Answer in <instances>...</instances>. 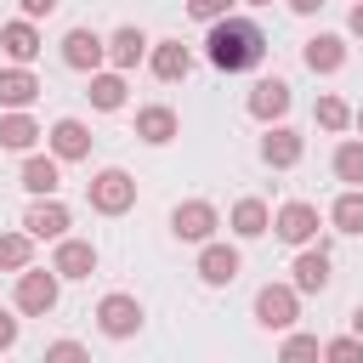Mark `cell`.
<instances>
[{
    "mask_svg": "<svg viewBox=\"0 0 363 363\" xmlns=\"http://www.w3.org/2000/svg\"><path fill=\"white\" fill-rule=\"evenodd\" d=\"M323 357L329 363H363V340L357 335H335V340H323Z\"/></svg>",
    "mask_w": 363,
    "mask_h": 363,
    "instance_id": "cell-30",
    "label": "cell"
},
{
    "mask_svg": "<svg viewBox=\"0 0 363 363\" xmlns=\"http://www.w3.org/2000/svg\"><path fill=\"white\" fill-rule=\"evenodd\" d=\"M352 125H357V130H363V108H357V113H352Z\"/></svg>",
    "mask_w": 363,
    "mask_h": 363,
    "instance_id": "cell-39",
    "label": "cell"
},
{
    "mask_svg": "<svg viewBox=\"0 0 363 363\" xmlns=\"http://www.w3.org/2000/svg\"><path fill=\"white\" fill-rule=\"evenodd\" d=\"M289 11H295V17H318V11H323V0H289Z\"/></svg>",
    "mask_w": 363,
    "mask_h": 363,
    "instance_id": "cell-37",
    "label": "cell"
},
{
    "mask_svg": "<svg viewBox=\"0 0 363 363\" xmlns=\"http://www.w3.org/2000/svg\"><path fill=\"white\" fill-rule=\"evenodd\" d=\"M346 34H357V40H363V0H352V17H346Z\"/></svg>",
    "mask_w": 363,
    "mask_h": 363,
    "instance_id": "cell-36",
    "label": "cell"
},
{
    "mask_svg": "<svg viewBox=\"0 0 363 363\" xmlns=\"http://www.w3.org/2000/svg\"><path fill=\"white\" fill-rule=\"evenodd\" d=\"M278 352H284L289 363H295V357H323V340H318V335H284Z\"/></svg>",
    "mask_w": 363,
    "mask_h": 363,
    "instance_id": "cell-31",
    "label": "cell"
},
{
    "mask_svg": "<svg viewBox=\"0 0 363 363\" xmlns=\"http://www.w3.org/2000/svg\"><path fill=\"white\" fill-rule=\"evenodd\" d=\"M153 79H164V85H176V79H187L193 74V51L182 45V40H153Z\"/></svg>",
    "mask_w": 363,
    "mask_h": 363,
    "instance_id": "cell-21",
    "label": "cell"
},
{
    "mask_svg": "<svg viewBox=\"0 0 363 363\" xmlns=\"http://www.w3.org/2000/svg\"><path fill=\"white\" fill-rule=\"evenodd\" d=\"M57 295H62V278H57V267H23L17 272V289H11V301H17V312L23 318H45V312H57Z\"/></svg>",
    "mask_w": 363,
    "mask_h": 363,
    "instance_id": "cell-2",
    "label": "cell"
},
{
    "mask_svg": "<svg viewBox=\"0 0 363 363\" xmlns=\"http://www.w3.org/2000/svg\"><path fill=\"white\" fill-rule=\"evenodd\" d=\"M45 357H85V346H79V340H51Z\"/></svg>",
    "mask_w": 363,
    "mask_h": 363,
    "instance_id": "cell-33",
    "label": "cell"
},
{
    "mask_svg": "<svg viewBox=\"0 0 363 363\" xmlns=\"http://www.w3.org/2000/svg\"><path fill=\"white\" fill-rule=\"evenodd\" d=\"M204 57H210V68H221V74H250V68H261V57H267V34H261L255 17H233V11H227V17L210 23Z\"/></svg>",
    "mask_w": 363,
    "mask_h": 363,
    "instance_id": "cell-1",
    "label": "cell"
},
{
    "mask_svg": "<svg viewBox=\"0 0 363 363\" xmlns=\"http://www.w3.org/2000/svg\"><path fill=\"white\" fill-rule=\"evenodd\" d=\"M142 301L136 295H125V289H113V295H102L96 301V329L108 335V340H130V335H142Z\"/></svg>",
    "mask_w": 363,
    "mask_h": 363,
    "instance_id": "cell-5",
    "label": "cell"
},
{
    "mask_svg": "<svg viewBox=\"0 0 363 363\" xmlns=\"http://www.w3.org/2000/svg\"><path fill=\"white\" fill-rule=\"evenodd\" d=\"M51 267H57V278H91L96 272V244L91 238H57V255H51Z\"/></svg>",
    "mask_w": 363,
    "mask_h": 363,
    "instance_id": "cell-16",
    "label": "cell"
},
{
    "mask_svg": "<svg viewBox=\"0 0 363 363\" xmlns=\"http://www.w3.org/2000/svg\"><path fill=\"white\" fill-rule=\"evenodd\" d=\"M329 278H335V272H329V250H323L318 238H312V244H301V250H295V261H289V284H295L301 295H323V289H329Z\"/></svg>",
    "mask_w": 363,
    "mask_h": 363,
    "instance_id": "cell-7",
    "label": "cell"
},
{
    "mask_svg": "<svg viewBox=\"0 0 363 363\" xmlns=\"http://www.w3.org/2000/svg\"><path fill=\"white\" fill-rule=\"evenodd\" d=\"M301 62H306L312 74H340V68H346V40H340V34H312V40L301 45Z\"/></svg>",
    "mask_w": 363,
    "mask_h": 363,
    "instance_id": "cell-20",
    "label": "cell"
},
{
    "mask_svg": "<svg viewBox=\"0 0 363 363\" xmlns=\"http://www.w3.org/2000/svg\"><path fill=\"white\" fill-rule=\"evenodd\" d=\"M40 79L28 74V62H11V68H0V108H34L40 102Z\"/></svg>",
    "mask_w": 363,
    "mask_h": 363,
    "instance_id": "cell-18",
    "label": "cell"
},
{
    "mask_svg": "<svg viewBox=\"0 0 363 363\" xmlns=\"http://www.w3.org/2000/svg\"><path fill=\"white\" fill-rule=\"evenodd\" d=\"M11 346H17V318L0 312V352H11Z\"/></svg>",
    "mask_w": 363,
    "mask_h": 363,
    "instance_id": "cell-35",
    "label": "cell"
},
{
    "mask_svg": "<svg viewBox=\"0 0 363 363\" xmlns=\"http://www.w3.org/2000/svg\"><path fill=\"white\" fill-rule=\"evenodd\" d=\"M85 96H91V108H96V113H119V108H125V96H130V85H125V74H119V68H108V74L96 68V74H91V85H85Z\"/></svg>",
    "mask_w": 363,
    "mask_h": 363,
    "instance_id": "cell-23",
    "label": "cell"
},
{
    "mask_svg": "<svg viewBox=\"0 0 363 363\" xmlns=\"http://www.w3.org/2000/svg\"><path fill=\"white\" fill-rule=\"evenodd\" d=\"M289 102H295V91H289V79H255L250 85V96H244V108H250V119H261V125H272V119H284L289 113Z\"/></svg>",
    "mask_w": 363,
    "mask_h": 363,
    "instance_id": "cell-10",
    "label": "cell"
},
{
    "mask_svg": "<svg viewBox=\"0 0 363 363\" xmlns=\"http://www.w3.org/2000/svg\"><path fill=\"white\" fill-rule=\"evenodd\" d=\"M23 227H28L34 238H62V233L74 227V216H68V204H62L57 193H40V199L28 204V216H23Z\"/></svg>",
    "mask_w": 363,
    "mask_h": 363,
    "instance_id": "cell-13",
    "label": "cell"
},
{
    "mask_svg": "<svg viewBox=\"0 0 363 363\" xmlns=\"http://www.w3.org/2000/svg\"><path fill=\"white\" fill-rule=\"evenodd\" d=\"M45 142H51V153L62 159V164H79V159H91V125L85 119H57L51 130H45Z\"/></svg>",
    "mask_w": 363,
    "mask_h": 363,
    "instance_id": "cell-12",
    "label": "cell"
},
{
    "mask_svg": "<svg viewBox=\"0 0 363 363\" xmlns=\"http://www.w3.org/2000/svg\"><path fill=\"white\" fill-rule=\"evenodd\" d=\"M295 318H301V289L295 284H261L255 289V323L261 329L284 335V329H295Z\"/></svg>",
    "mask_w": 363,
    "mask_h": 363,
    "instance_id": "cell-4",
    "label": "cell"
},
{
    "mask_svg": "<svg viewBox=\"0 0 363 363\" xmlns=\"http://www.w3.org/2000/svg\"><path fill=\"white\" fill-rule=\"evenodd\" d=\"M312 119H318L323 130H335V136H340V130H352V108H346L335 91H323V96L312 102Z\"/></svg>",
    "mask_w": 363,
    "mask_h": 363,
    "instance_id": "cell-28",
    "label": "cell"
},
{
    "mask_svg": "<svg viewBox=\"0 0 363 363\" xmlns=\"http://www.w3.org/2000/svg\"><path fill=\"white\" fill-rule=\"evenodd\" d=\"M352 335L363 340V306H352Z\"/></svg>",
    "mask_w": 363,
    "mask_h": 363,
    "instance_id": "cell-38",
    "label": "cell"
},
{
    "mask_svg": "<svg viewBox=\"0 0 363 363\" xmlns=\"http://www.w3.org/2000/svg\"><path fill=\"white\" fill-rule=\"evenodd\" d=\"M176 130H182L176 108H164V102H147V108H136V136H142L147 147H164V142H176Z\"/></svg>",
    "mask_w": 363,
    "mask_h": 363,
    "instance_id": "cell-17",
    "label": "cell"
},
{
    "mask_svg": "<svg viewBox=\"0 0 363 363\" xmlns=\"http://www.w3.org/2000/svg\"><path fill=\"white\" fill-rule=\"evenodd\" d=\"M227 227H233V238H261V233H272V210H267V199H238L233 216H227Z\"/></svg>",
    "mask_w": 363,
    "mask_h": 363,
    "instance_id": "cell-25",
    "label": "cell"
},
{
    "mask_svg": "<svg viewBox=\"0 0 363 363\" xmlns=\"http://www.w3.org/2000/svg\"><path fill=\"white\" fill-rule=\"evenodd\" d=\"M272 233H278L289 250L312 244V238H318V204H306V199H289V204L272 216Z\"/></svg>",
    "mask_w": 363,
    "mask_h": 363,
    "instance_id": "cell-11",
    "label": "cell"
},
{
    "mask_svg": "<svg viewBox=\"0 0 363 363\" xmlns=\"http://www.w3.org/2000/svg\"><path fill=\"white\" fill-rule=\"evenodd\" d=\"M301 153H306V136L272 119V130L261 136V159H267L272 170H295V164H301Z\"/></svg>",
    "mask_w": 363,
    "mask_h": 363,
    "instance_id": "cell-14",
    "label": "cell"
},
{
    "mask_svg": "<svg viewBox=\"0 0 363 363\" xmlns=\"http://www.w3.org/2000/svg\"><path fill=\"white\" fill-rule=\"evenodd\" d=\"M329 227L346 233V238H363V187H346V193L329 204Z\"/></svg>",
    "mask_w": 363,
    "mask_h": 363,
    "instance_id": "cell-26",
    "label": "cell"
},
{
    "mask_svg": "<svg viewBox=\"0 0 363 363\" xmlns=\"http://www.w3.org/2000/svg\"><path fill=\"white\" fill-rule=\"evenodd\" d=\"M34 261V233L17 227V233H0V272H23Z\"/></svg>",
    "mask_w": 363,
    "mask_h": 363,
    "instance_id": "cell-27",
    "label": "cell"
},
{
    "mask_svg": "<svg viewBox=\"0 0 363 363\" xmlns=\"http://www.w3.org/2000/svg\"><path fill=\"white\" fill-rule=\"evenodd\" d=\"M147 45H153V40H147L136 23H125V28H113V34H108V62H113L119 74H130V68L147 57Z\"/></svg>",
    "mask_w": 363,
    "mask_h": 363,
    "instance_id": "cell-19",
    "label": "cell"
},
{
    "mask_svg": "<svg viewBox=\"0 0 363 363\" xmlns=\"http://www.w3.org/2000/svg\"><path fill=\"white\" fill-rule=\"evenodd\" d=\"M17 6H23V17H34V23H40V17H51V11H57V0H17Z\"/></svg>",
    "mask_w": 363,
    "mask_h": 363,
    "instance_id": "cell-34",
    "label": "cell"
},
{
    "mask_svg": "<svg viewBox=\"0 0 363 363\" xmlns=\"http://www.w3.org/2000/svg\"><path fill=\"white\" fill-rule=\"evenodd\" d=\"M227 11H233V0H187V17H199V23H216Z\"/></svg>",
    "mask_w": 363,
    "mask_h": 363,
    "instance_id": "cell-32",
    "label": "cell"
},
{
    "mask_svg": "<svg viewBox=\"0 0 363 363\" xmlns=\"http://www.w3.org/2000/svg\"><path fill=\"white\" fill-rule=\"evenodd\" d=\"M238 272H244L238 244H216V238H204V244H199V278H204L210 289H227Z\"/></svg>",
    "mask_w": 363,
    "mask_h": 363,
    "instance_id": "cell-8",
    "label": "cell"
},
{
    "mask_svg": "<svg viewBox=\"0 0 363 363\" xmlns=\"http://www.w3.org/2000/svg\"><path fill=\"white\" fill-rule=\"evenodd\" d=\"M62 62H68L74 74H96V68L108 62V40H102L96 28H68V34H62Z\"/></svg>",
    "mask_w": 363,
    "mask_h": 363,
    "instance_id": "cell-9",
    "label": "cell"
},
{
    "mask_svg": "<svg viewBox=\"0 0 363 363\" xmlns=\"http://www.w3.org/2000/svg\"><path fill=\"white\" fill-rule=\"evenodd\" d=\"M0 51H6L11 62H34V57L45 51V40H40L34 17H17V23H6V28H0Z\"/></svg>",
    "mask_w": 363,
    "mask_h": 363,
    "instance_id": "cell-22",
    "label": "cell"
},
{
    "mask_svg": "<svg viewBox=\"0 0 363 363\" xmlns=\"http://www.w3.org/2000/svg\"><path fill=\"white\" fill-rule=\"evenodd\" d=\"M250 6H272V0H250Z\"/></svg>",
    "mask_w": 363,
    "mask_h": 363,
    "instance_id": "cell-40",
    "label": "cell"
},
{
    "mask_svg": "<svg viewBox=\"0 0 363 363\" xmlns=\"http://www.w3.org/2000/svg\"><path fill=\"white\" fill-rule=\"evenodd\" d=\"M216 227H221V210H216L210 199H182V204L170 210V233H176L182 244H204V238H216Z\"/></svg>",
    "mask_w": 363,
    "mask_h": 363,
    "instance_id": "cell-6",
    "label": "cell"
},
{
    "mask_svg": "<svg viewBox=\"0 0 363 363\" xmlns=\"http://www.w3.org/2000/svg\"><path fill=\"white\" fill-rule=\"evenodd\" d=\"M85 199H91V210H96V216H125V210L136 204V176H130V170H119V164H108V170H96V176H91Z\"/></svg>",
    "mask_w": 363,
    "mask_h": 363,
    "instance_id": "cell-3",
    "label": "cell"
},
{
    "mask_svg": "<svg viewBox=\"0 0 363 363\" xmlns=\"http://www.w3.org/2000/svg\"><path fill=\"white\" fill-rule=\"evenodd\" d=\"M23 187L40 199V193H57L62 187V159L57 153H28L23 159Z\"/></svg>",
    "mask_w": 363,
    "mask_h": 363,
    "instance_id": "cell-24",
    "label": "cell"
},
{
    "mask_svg": "<svg viewBox=\"0 0 363 363\" xmlns=\"http://www.w3.org/2000/svg\"><path fill=\"white\" fill-rule=\"evenodd\" d=\"M40 136H45V130H40V119H34L28 108H0V147H6V153H34Z\"/></svg>",
    "mask_w": 363,
    "mask_h": 363,
    "instance_id": "cell-15",
    "label": "cell"
},
{
    "mask_svg": "<svg viewBox=\"0 0 363 363\" xmlns=\"http://www.w3.org/2000/svg\"><path fill=\"white\" fill-rule=\"evenodd\" d=\"M335 176L346 187H363V142H340L335 147Z\"/></svg>",
    "mask_w": 363,
    "mask_h": 363,
    "instance_id": "cell-29",
    "label": "cell"
}]
</instances>
